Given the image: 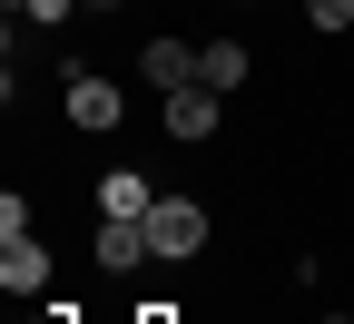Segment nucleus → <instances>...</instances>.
<instances>
[{"mask_svg": "<svg viewBox=\"0 0 354 324\" xmlns=\"http://www.w3.org/2000/svg\"><path fill=\"white\" fill-rule=\"evenodd\" d=\"M59 108H69V128H88V137H118V118H128V88L69 59V69H59Z\"/></svg>", "mask_w": 354, "mask_h": 324, "instance_id": "nucleus-1", "label": "nucleus"}, {"mask_svg": "<svg viewBox=\"0 0 354 324\" xmlns=\"http://www.w3.org/2000/svg\"><path fill=\"white\" fill-rule=\"evenodd\" d=\"M148 246H158L167 265L207 256V207H197V197H177V187H158V207H148Z\"/></svg>", "mask_w": 354, "mask_h": 324, "instance_id": "nucleus-2", "label": "nucleus"}, {"mask_svg": "<svg viewBox=\"0 0 354 324\" xmlns=\"http://www.w3.org/2000/svg\"><path fill=\"white\" fill-rule=\"evenodd\" d=\"M158 118H167V137H187V148H197V137L227 128V99H216L207 79H187V88H167V99H158Z\"/></svg>", "mask_w": 354, "mask_h": 324, "instance_id": "nucleus-3", "label": "nucleus"}, {"mask_svg": "<svg viewBox=\"0 0 354 324\" xmlns=\"http://www.w3.org/2000/svg\"><path fill=\"white\" fill-rule=\"evenodd\" d=\"M0 285L20 305H50V246L39 236H0Z\"/></svg>", "mask_w": 354, "mask_h": 324, "instance_id": "nucleus-4", "label": "nucleus"}, {"mask_svg": "<svg viewBox=\"0 0 354 324\" xmlns=\"http://www.w3.org/2000/svg\"><path fill=\"white\" fill-rule=\"evenodd\" d=\"M138 79L158 88V99H167V88H187V79H197V39H177V30L138 39Z\"/></svg>", "mask_w": 354, "mask_h": 324, "instance_id": "nucleus-5", "label": "nucleus"}, {"mask_svg": "<svg viewBox=\"0 0 354 324\" xmlns=\"http://www.w3.org/2000/svg\"><path fill=\"white\" fill-rule=\"evenodd\" d=\"M88 256H99V275H138L158 246H148V226H128V216H99V236H88Z\"/></svg>", "mask_w": 354, "mask_h": 324, "instance_id": "nucleus-6", "label": "nucleus"}, {"mask_svg": "<svg viewBox=\"0 0 354 324\" xmlns=\"http://www.w3.org/2000/svg\"><path fill=\"white\" fill-rule=\"evenodd\" d=\"M197 79L216 88V99H236V88L256 79V50L246 39H197Z\"/></svg>", "mask_w": 354, "mask_h": 324, "instance_id": "nucleus-7", "label": "nucleus"}, {"mask_svg": "<svg viewBox=\"0 0 354 324\" xmlns=\"http://www.w3.org/2000/svg\"><path fill=\"white\" fill-rule=\"evenodd\" d=\"M148 207H158V187H148L138 167H109V177H99V216H128V226H148Z\"/></svg>", "mask_w": 354, "mask_h": 324, "instance_id": "nucleus-8", "label": "nucleus"}, {"mask_svg": "<svg viewBox=\"0 0 354 324\" xmlns=\"http://www.w3.org/2000/svg\"><path fill=\"white\" fill-rule=\"evenodd\" d=\"M305 20L315 30H354V0H305Z\"/></svg>", "mask_w": 354, "mask_h": 324, "instance_id": "nucleus-9", "label": "nucleus"}, {"mask_svg": "<svg viewBox=\"0 0 354 324\" xmlns=\"http://www.w3.org/2000/svg\"><path fill=\"white\" fill-rule=\"evenodd\" d=\"M20 324H79V305H59V295H50V305H30Z\"/></svg>", "mask_w": 354, "mask_h": 324, "instance_id": "nucleus-10", "label": "nucleus"}, {"mask_svg": "<svg viewBox=\"0 0 354 324\" xmlns=\"http://www.w3.org/2000/svg\"><path fill=\"white\" fill-rule=\"evenodd\" d=\"M128 324H187L177 305H128Z\"/></svg>", "mask_w": 354, "mask_h": 324, "instance_id": "nucleus-11", "label": "nucleus"}, {"mask_svg": "<svg viewBox=\"0 0 354 324\" xmlns=\"http://www.w3.org/2000/svg\"><path fill=\"white\" fill-rule=\"evenodd\" d=\"M88 10H99V20H109V10H128V0H88Z\"/></svg>", "mask_w": 354, "mask_h": 324, "instance_id": "nucleus-12", "label": "nucleus"}]
</instances>
